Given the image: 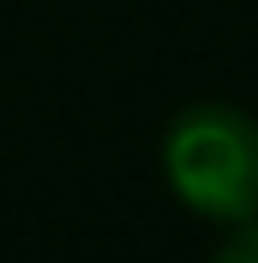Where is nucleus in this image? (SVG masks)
<instances>
[{
  "mask_svg": "<svg viewBox=\"0 0 258 263\" xmlns=\"http://www.w3.org/2000/svg\"><path fill=\"white\" fill-rule=\"evenodd\" d=\"M161 177L199 220L258 215V118L231 102H189L161 129Z\"/></svg>",
  "mask_w": 258,
  "mask_h": 263,
  "instance_id": "obj_1",
  "label": "nucleus"
},
{
  "mask_svg": "<svg viewBox=\"0 0 258 263\" xmlns=\"http://www.w3.org/2000/svg\"><path fill=\"white\" fill-rule=\"evenodd\" d=\"M210 263H258V215L231 226V231L220 236V247L210 253Z\"/></svg>",
  "mask_w": 258,
  "mask_h": 263,
  "instance_id": "obj_2",
  "label": "nucleus"
}]
</instances>
